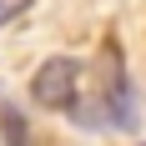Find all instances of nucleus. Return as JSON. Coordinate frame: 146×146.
<instances>
[{
	"label": "nucleus",
	"mask_w": 146,
	"mask_h": 146,
	"mask_svg": "<svg viewBox=\"0 0 146 146\" xmlns=\"http://www.w3.org/2000/svg\"><path fill=\"white\" fill-rule=\"evenodd\" d=\"M0 131H5V146H30V126H25V116L5 101V96H0Z\"/></svg>",
	"instance_id": "3"
},
{
	"label": "nucleus",
	"mask_w": 146,
	"mask_h": 146,
	"mask_svg": "<svg viewBox=\"0 0 146 146\" xmlns=\"http://www.w3.org/2000/svg\"><path fill=\"white\" fill-rule=\"evenodd\" d=\"M76 81H81V60L76 56H50L35 71V81H30V96L45 111H71L76 106Z\"/></svg>",
	"instance_id": "2"
},
{
	"label": "nucleus",
	"mask_w": 146,
	"mask_h": 146,
	"mask_svg": "<svg viewBox=\"0 0 146 146\" xmlns=\"http://www.w3.org/2000/svg\"><path fill=\"white\" fill-rule=\"evenodd\" d=\"M141 146H146V141H141Z\"/></svg>",
	"instance_id": "5"
},
{
	"label": "nucleus",
	"mask_w": 146,
	"mask_h": 146,
	"mask_svg": "<svg viewBox=\"0 0 146 146\" xmlns=\"http://www.w3.org/2000/svg\"><path fill=\"white\" fill-rule=\"evenodd\" d=\"M30 10V0H0V25H10L15 15H25Z\"/></svg>",
	"instance_id": "4"
},
{
	"label": "nucleus",
	"mask_w": 146,
	"mask_h": 146,
	"mask_svg": "<svg viewBox=\"0 0 146 146\" xmlns=\"http://www.w3.org/2000/svg\"><path fill=\"white\" fill-rule=\"evenodd\" d=\"M96 81H101V91H96V111H101V121H106V126H121V131H136V126H141L136 86H131V76H126V60H121L116 45H106L101 66H96Z\"/></svg>",
	"instance_id": "1"
}]
</instances>
